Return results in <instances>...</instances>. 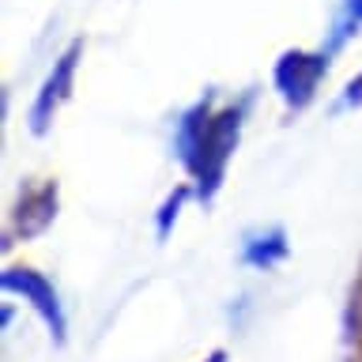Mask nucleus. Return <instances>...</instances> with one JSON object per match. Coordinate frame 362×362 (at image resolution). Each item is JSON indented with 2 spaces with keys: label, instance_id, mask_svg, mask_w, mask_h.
<instances>
[{
  "label": "nucleus",
  "instance_id": "nucleus-1",
  "mask_svg": "<svg viewBox=\"0 0 362 362\" xmlns=\"http://www.w3.org/2000/svg\"><path fill=\"white\" fill-rule=\"evenodd\" d=\"M253 95L219 102L208 90L192 106H185L174 121V158L185 170V181L197 192V204H215V197L226 185V170L242 144L245 121Z\"/></svg>",
  "mask_w": 362,
  "mask_h": 362
},
{
  "label": "nucleus",
  "instance_id": "nucleus-2",
  "mask_svg": "<svg viewBox=\"0 0 362 362\" xmlns=\"http://www.w3.org/2000/svg\"><path fill=\"white\" fill-rule=\"evenodd\" d=\"M328 68H332V53L325 49H283L272 64V90L287 106V113H305L321 95Z\"/></svg>",
  "mask_w": 362,
  "mask_h": 362
},
{
  "label": "nucleus",
  "instance_id": "nucleus-3",
  "mask_svg": "<svg viewBox=\"0 0 362 362\" xmlns=\"http://www.w3.org/2000/svg\"><path fill=\"white\" fill-rule=\"evenodd\" d=\"M0 291L8 298H19L23 305H30V313L45 325V332L57 347L68 344V310L61 302V291L57 283L45 276L42 268L34 264H8L0 272Z\"/></svg>",
  "mask_w": 362,
  "mask_h": 362
},
{
  "label": "nucleus",
  "instance_id": "nucleus-4",
  "mask_svg": "<svg viewBox=\"0 0 362 362\" xmlns=\"http://www.w3.org/2000/svg\"><path fill=\"white\" fill-rule=\"evenodd\" d=\"M83 53H87V42L83 38H72L61 53L53 57L49 72H45V79L38 83L34 102H30V110H27V129L34 136L49 132L53 121H57V113L68 106V98H72V90H76L79 64H83Z\"/></svg>",
  "mask_w": 362,
  "mask_h": 362
},
{
  "label": "nucleus",
  "instance_id": "nucleus-5",
  "mask_svg": "<svg viewBox=\"0 0 362 362\" xmlns=\"http://www.w3.org/2000/svg\"><path fill=\"white\" fill-rule=\"evenodd\" d=\"M57 211H61V185H57V177H34V181H27V185L16 192L11 208H8L4 249H16L23 242L42 238L57 223Z\"/></svg>",
  "mask_w": 362,
  "mask_h": 362
},
{
  "label": "nucleus",
  "instance_id": "nucleus-6",
  "mask_svg": "<svg viewBox=\"0 0 362 362\" xmlns=\"http://www.w3.org/2000/svg\"><path fill=\"white\" fill-rule=\"evenodd\" d=\"M291 257V238L283 226H260V230L245 234L242 242V264L253 272H272Z\"/></svg>",
  "mask_w": 362,
  "mask_h": 362
},
{
  "label": "nucleus",
  "instance_id": "nucleus-7",
  "mask_svg": "<svg viewBox=\"0 0 362 362\" xmlns=\"http://www.w3.org/2000/svg\"><path fill=\"white\" fill-rule=\"evenodd\" d=\"M189 200H197V192H192L189 181H181L174 192H166V200L158 204V211H155V238L158 242H166V238L174 234V226L181 219V208H185Z\"/></svg>",
  "mask_w": 362,
  "mask_h": 362
},
{
  "label": "nucleus",
  "instance_id": "nucleus-8",
  "mask_svg": "<svg viewBox=\"0 0 362 362\" xmlns=\"http://www.w3.org/2000/svg\"><path fill=\"white\" fill-rule=\"evenodd\" d=\"M344 332H347L351 362H362V268H358L355 283H351V298H347V313H344Z\"/></svg>",
  "mask_w": 362,
  "mask_h": 362
},
{
  "label": "nucleus",
  "instance_id": "nucleus-9",
  "mask_svg": "<svg viewBox=\"0 0 362 362\" xmlns=\"http://www.w3.org/2000/svg\"><path fill=\"white\" fill-rule=\"evenodd\" d=\"M358 30H362V0H344V4H339L336 27H332V34H328V45H325V49L336 57L351 38H355Z\"/></svg>",
  "mask_w": 362,
  "mask_h": 362
},
{
  "label": "nucleus",
  "instance_id": "nucleus-10",
  "mask_svg": "<svg viewBox=\"0 0 362 362\" xmlns=\"http://www.w3.org/2000/svg\"><path fill=\"white\" fill-rule=\"evenodd\" d=\"M347 110H362V68L347 79L339 98H336V113H347Z\"/></svg>",
  "mask_w": 362,
  "mask_h": 362
},
{
  "label": "nucleus",
  "instance_id": "nucleus-11",
  "mask_svg": "<svg viewBox=\"0 0 362 362\" xmlns=\"http://www.w3.org/2000/svg\"><path fill=\"white\" fill-rule=\"evenodd\" d=\"M197 362H230V351H226V347H215V351H208V355L197 358Z\"/></svg>",
  "mask_w": 362,
  "mask_h": 362
}]
</instances>
